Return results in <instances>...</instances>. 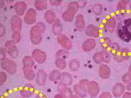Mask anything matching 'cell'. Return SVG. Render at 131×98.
<instances>
[{"label": "cell", "instance_id": "cell-1", "mask_svg": "<svg viewBox=\"0 0 131 98\" xmlns=\"http://www.w3.org/2000/svg\"><path fill=\"white\" fill-rule=\"evenodd\" d=\"M117 34L119 38L125 42L128 43L131 40V32L124 23H118Z\"/></svg>", "mask_w": 131, "mask_h": 98}]
</instances>
